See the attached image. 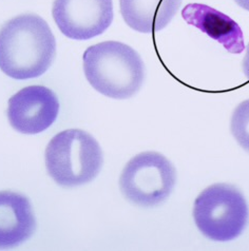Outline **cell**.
<instances>
[{"mask_svg":"<svg viewBox=\"0 0 249 251\" xmlns=\"http://www.w3.org/2000/svg\"><path fill=\"white\" fill-rule=\"evenodd\" d=\"M56 40L45 19L25 14L0 29V69L11 78H36L51 67Z\"/></svg>","mask_w":249,"mask_h":251,"instance_id":"cell-1","label":"cell"},{"mask_svg":"<svg viewBox=\"0 0 249 251\" xmlns=\"http://www.w3.org/2000/svg\"><path fill=\"white\" fill-rule=\"evenodd\" d=\"M86 78L99 93L127 100L143 86L145 66L138 53L120 41H103L89 47L82 56Z\"/></svg>","mask_w":249,"mask_h":251,"instance_id":"cell-2","label":"cell"},{"mask_svg":"<svg viewBox=\"0 0 249 251\" xmlns=\"http://www.w3.org/2000/svg\"><path fill=\"white\" fill-rule=\"evenodd\" d=\"M102 151L88 132L69 129L55 135L46 149V167L59 186L71 188L91 182L101 170Z\"/></svg>","mask_w":249,"mask_h":251,"instance_id":"cell-3","label":"cell"},{"mask_svg":"<svg viewBox=\"0 0 249 251\" xmlns=\"http://www.w3.org/2000/svg\"><path fill=\"white\" fill-rule=\"evenodd\" d=\"M193 218L206 238L228 242L243 233L249 209L244 195L236 187L216 184L206 188L196 199Z\"/></svg>","mask_w":249,"mask_h":251,"instance_id":"cell-4","label":"cell"},{"mask_svg":"<svg viewBox=\"0 0 249 251\" xmlns=\"http://www.w3.org/2000/svg\"><path fill=\"white\" fill-rule=\"evenodd\" d=\"M176 183V171L158 152H142L131 158L121 174L120 188L132 204L153 207L167 200Z\"/></svg>","mask_w":249,"mask_h":251,"instance_id":"cell-5","label":"cell"},{"mask_svg":"<svg viewBox=\"0 0 249 251\" xmlns=\"http://www.w3.org/2000/svg\"><path fill=\"white\" fill-rule=\"evenodd\" d=\"M53 18L65 36L88 40L102 34L113 20L112 0H55Z\"/></svg>","mask_w":249,"mask_h":251,"instance_id":"cell-6","label":"cell"},{"mask_svg":"<svg viewBox=\"0 0 249 251\" xmlns=\"http://www.w3.org/2000/svg\"><path fill=\"white\" fill-rule=\"evenodd\" d=\"M58 112L56 94L44 86L25 87L9 100V122L23 134H38L47 130L56 121Z\"/></svg>","mask_w":249,"mask_h":251,"instance_id":"cell-7","label":"cell"},{"mask_svg":"<svg viewBox=\"0 0 249 251\" xmlns=\"http://www.w3.org/2000/svg\"><path fill=\"white\" fill-rule=\"evenodd\" d=\"M35 230V214L27 198L17 192L0 191V249L20 245Z\"/></svg>","mask_w":249,"mask_h":251,"instance_id":"cell-8","label":"cell"},{"mask_svg":"<svg viewBox=\"0 0 249 251\" xmlns=\"http://www.w3.org/2000/svg\"><path fill=\"white\" fill-rule=\"evenodd\" d=\"M185 22L198 27L222 45L231 54L245 50L244 36L240 25L226 14L202 3L187 4L182 10Z\"/></svg>","mask_w":249,"mask_h":251,"instance_id":"cell-9","label":"cell"},{"mask_svg":"<svg viewBox=\"0 0 249 251\" xmlns=\"http://www.w3.org/2000/svg\"><path fill=\"white\" fill-rule=\"evenodd\" d=\"M181 4L182 0H120L124 23L144 34L161 31L167 26Z\"/></svg>","mask_w":249,"mask_h":251,"instance_id":"cell-10","label":"cell"},{"mask_svg":"<svg viewBox=\"0 0 249 251\" xmlns=\"http://www.w3.org/2000/svg\"><path fill=\"white\" fill-rule=\"evenodd\" d=\"M230 130L238 144L249 153V100L242 101L234 109Z\"/></svg>","mask_w":249,"mask_h":251,"instance_id":"cell-11","label":"cell"},{"mask_svg":"<svg viewBox=\"0 0 249 251\" xmlns=\"http://www.w3.org/2000/svg\"><path fill=\"white\" fill-rule=\"evenodd\" d=\"M242 69H243V73L245 74L247 79L249 80V44L247 46L245 57L243 59V62H242Z\"/></svg>","mask_w":249,"mask_h":251,"instance_id":"cell-12","label":"cell"},{"mask_svg":"<svg viewBox=\"0 0 249 251\" xmlns=\"http://www.w3.org/2000/svg\"><path fill=\"white\" fill-rule=\"evenodd\" d=\"M238 5H240L242 9H244L249 12V0H234Z\"/></svg>","mask_w":249,"mask_h":251,"instance_id":"cell-13","label":"cell"}]
</instances>
